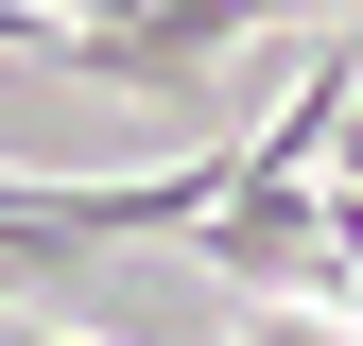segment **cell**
<instances>
[{
    "label": "cell",
    "mask_w": 363,
    "mask_h": 346,
    "mask_svg": "<svg viewBox=\"0 0 363 346\" xmlns=\"http://www.w3.org/2000/svg\"><path fill=\"white\" fill-rule=\"evenodd\" d=\"M225 346H329V329H311V312H242Z\"/></svg>",
    "instance_id": "6da1fadb"
}]
</instances>
